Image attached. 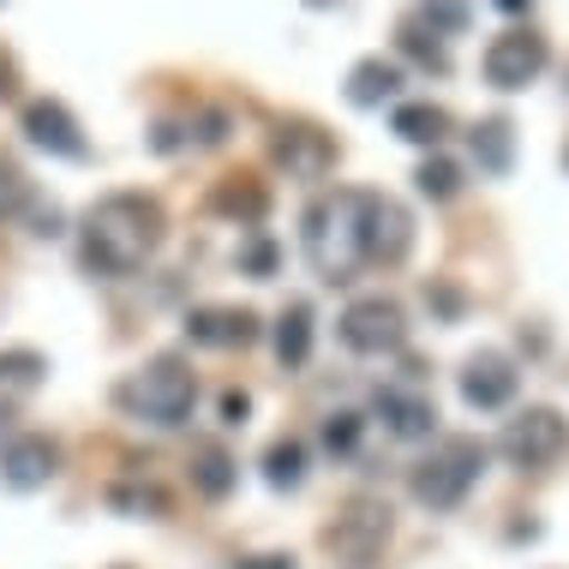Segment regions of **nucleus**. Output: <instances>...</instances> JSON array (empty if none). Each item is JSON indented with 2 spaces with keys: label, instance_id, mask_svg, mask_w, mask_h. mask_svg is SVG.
<instances>
[{
  "label": "nucleus",
  "instance_id": "nucleus-3",
  "mask_svg": "<svg viewBox=\"0 0 569 569\" xmlns=\"http://www.w3.org/2000/svg\"><path fill=\"white\" fill-rule=\"evenodd\" d=\"M114 402L132 413V420L157 426V432H174V426L192 420V402H198V372L180 353H157L150 366H138V372L114 390Z\"/></svg>",
  "mask_w": 569,
  "mask_h": 569
},
{
  "label": "nucleus",
  "instance_id": "nucleus-35",
  "mask_svg": "<svg viewBox=\"0 0 569 569\" xmlns=\"http://www.w3.org/2000/svg\"><path fill=\"white\" fill-rule=\"evenodd\" d=\"M563 168H569V144H563Z\"/></svg>",
  "mask_w": 569,
  "mask_h": 569
},
{
  "label": "nucleus",
  "instance_id": "nucleus-32",
  "mask_svg": "<svg viewBox=\"0 0 569 569\" xmlns=\"http://www.w3.org/2000/svg\"><path fill=\"white\" fill-rule=\"evenodd\" d=\"M246 413H252V396H246V390H228V396H222V426H246Z\"/></svg>",
  "mask_w": 569,
  "mask_h": 569
},
{
  "label": "nucleus",
  "instance_id": "nucleus-25",
  "mask_svg": "<svg viewBox=\"0 0 569 569\" xmlns=\"http://www.w3.org/2000/svg\"><path fill=\"white\" fill-rule=\"evenodd\" d=\"M408 19L420 24V30H432V37L443 42V37H461V30H468L473 7H468V0H420V7L408 12Z\"/></svg>",
  "mask_w": 569,
  "mask_h": 569
},
{
  "label": "nucleus",
  "instance_id": "nucleus-22",
  "mask_svg": "<svg viewBox=\"0 0 569 569\" xmlns=\"http://www.w3.org/2000/svg\"><path fill=\"white\" fill-rule=\"evenodd\" d=\"M396 54L413 60L420 72H438V79L450 72V49H443V42L432 37V30H420L413 19H402V30H396Z\"/></svg>",
  "mask_w": 569,
  "mask_h": 569
},
{
  "label": "nucleus",
  "instance_id": "nucleus-11",
  "mask_svg": "<svg viewBox=\"0 0 569 569\" xmlns=\"http://www.w3.org/2000/svg\"><path fill=\"white\" fill-rule=\"evenodd\" d=\"M60 473V443L49 432H19L0 450V486L7 491H42Z\"/></svg>",
  "mask_w": 569,
  "mask_h": 569
},
{
  "label": "nucleus",
  "instance_id": "nucleus-1",
  "mask_svg": "<svg viewBox=\"0 0 569 569\" xmlns=\"http://www.w3.org/2000/svg\"><path fill=\"white\" fill-rule=\"evenodd\" d=\"M168 234V217L150 192H109L84 210L79 222V258L90 276H138L157 258V246Z\"/></svg>",
  "mask_w": 569,
  "mask_h": 569
},
{
  "label": "nucleus",
  "instance_id": "nucleus-15",
  "mask_svg": "<svg viewBox=\"0 0 569 569\" xmlns=\"http://www.w3.org/2000/svg\"><path fill=\"white\" fill-rule=\"evenodd\" d=\"M413 252V217L396 198L372 192V210H366V264H402Z\"/></svg>",
  "mask_w": 569,
  "mask_h": 569
},
{
  "label": "nucleus",
  "instance_id": "nucleus-5",
  "mask_svg": "<svg viewBox=\"0 0 569 569\" xmlns=\"http://www.w3.org/2000/svg\"><path fill=\"white\" fill-rule=\"evenodd\" d=\"M336 336H342L348 353L383 360V353H402V342H408V312H402L390 295H360V300H348L342 318H336Z\"/></svg>",
  "mask_w": 569,
  "mask_h": 569
},
{
  "label": "nucleus",
  "instance_id": "nucleus-31",
  "mask_svg": "<svg viewBox=\"0 0 569 569\" xmlns=\"http://www.w3.org/2000/svg\"><path fill=\"white\" fill-rule=\"evenodd\" d=\"M426 306H432V312H443V318H461V306H468V300H461L456 288L432 282V288H426Z\"/></svg>",
  "mask_w": 569,
  "mask_h": 569
},
{
  "label": "nucleus",
  "instance_id": "nucleus-28",
  "mask_svg": "<svg viewBox=\"0 0 569 569\" xmlns=\"http://www.w3.org/2000/svg\"><path fill=\"white\" fill-rule=\"evenodd\" d=\"M24 204H30V180H24V168L12 162V157H0V222L19 217Z\"/></svg>",
  "mask_w": 569,
  "mask_h": 569
},
{
  "label": "nucleus",
  "instance_id": "nucleus-8",
  "mask_svg": "<svg viewBox=\"0 0 569 569\" xmlns=\"http://www.w3.org/2000/svg\"><path fill=\"white\" fill-rule=\"evenodd\" d=\"M325 546H330L342 563L366 569L383 546H390V503H372V498L348 503V516H336V528L325 533Z\"/></svg>",
  "mask_w": 569,
  "mask_h": 569
},
{
  "label": "nucleus",
  "instance_id": "nucleus-19",
  "mask_svg": "<svg viewBox=\"0 0 569 569\" xmlns=\"http://www.w3.org/2000/svg\"><path fill=\"white\" fill-rule=\"evenodd\" d=\"M390 132L402 138V144L438 150L443 138H450V114H443L438 102H396V114H390Z\"/></svg>",
  "mask_w": 569,
  "mask_h": 569
},
{
  "label": "nucleus",
  "instance_id": "nucleus-20",
  "mask_svg": "<svg viewBox=\"0 0 569 569\" xmlns=\"http://www.w3.org/2000/svg\"><path fill=\"white\" fill-rule=\"evenodd\" d=\"M210 210H217V217H234L240 228H258L270 210V192L258 187V180H222V187L210 192Z\"/></svg>",
  "mask_w": 569,
  "mask_h": 569
},
{
  "label": "nucleus",
  "instance_id": "nucleus-14",
  "mask_svg": "<svg viewBox=\"0 0 569 569\" xmlns=\"http://www.w3.org/2000/svg\"><path fill=\"white\" fill-rule=\"evenodd\" d=\"M264 325H258V312H246V306H198L187 312V342L192 348H252Z\"/></svg>",
  "mask_w": 569,
  "mask_h": 569
},
{
  "label": "nucleus",
  "instance_id": "nucleus-24",
  "mask_svg": "<svg viewBox=\"0 0 569 569\" xmlns=\"http://www.w3.org/2000/svg\"><path fill=\"white\" fill-rule=\"evenodd\" d=\"M264 480L276 491H300L306 480V443L300 438H276L270 450H264Z\"/></svg>",
  "mask_w": 569,
  "mask_h": 569
},
{
  "label": "nucleus",
  "instance_id": "nucleus-10",
  "mask_svg": "<svg viewBox=\"0 0 569 569\" xmlns=\"http://www.w3.org/2000/svg\"><path fill=\"white\" fill-rule=\"evenodd\" d=\"M276 162L288 168V180H325L336 168V138L325 127H312V120H288V127H276Z\"/></svg>",
  "mask_w": 569,
  "mask_h": 569
},
{
  "label": "nucleus",
  "instance_id": "nucleus-34",
  "mask_svg": "<svg viewBox=\"0 0 569 569\" xmlns=\"http://www.w3.org/2000/svg\"><path fill=\"white\" fill-rule=\"evenodd\" d=\"M498 12H510V19H521V12H533V0H491Z\"/></svg>",
  "mask_w": 569,
  "mask_h": 569
},
{
  "label": "nucleus",
  "instance_id": "nucleus-7",
  "mask_svg": "<svg viewBox=\"0 0 569 569\" xmlns=\"http://www.w3.org/2000/svg\"><path fill=\"white\" fill-rule=\"evenodd\" d=\"M546 60H551V42L540 30H503V37L486 42L480 72H486L491 90H528L546 72Z\"/></svg>",
  "mask_w": 569,
  "mask_h": 569
},
{
  "label": "nucleus",
  "instance_id": "nucleus-6",
  "mask_svg": "<svg viewBox=\"0 0 569 569\" xmlns=\"http://www.w3.org/2000/svg\"><path fill=\"white\" fill-rule=\"evenodd\" d=\"M569 450V420L558 408H521L516 420H503L498 432V456L521 473H540Z\"/></svg>",
  "mask_w": 569,
  "mask_h": 569
},
{
  "label": "nucleus",
  "instance_id": "nucleus-13",
  "mask_svg": "<svg viewBox=\"0 0 569 569\" xmlns=\"http://www.w3.org/2000/svg\"><path fill=\"white\" fill-rule=\"evenodd\" d=\"M372 413L383 420V432L402 438V443H426V438H438V408H432V396L402 390V383H383V390L372 396Z\"/></svg>",
  "mask_w": 569,
  "mask_h": 569
},
{
  "label": "nucleus",
  "instance_id": "nucleus-17",
  "mask_svg": "<svg viewBox=\"0 0 569 569\" xmlns=\"http://www.w3.org/2000/svg\"><path fill=\"white\" fill-rule=\"evenodd\" d=\"M468 150H473V162H480L486 180H503L516 168V127L503 114H486L480 127L468 132Z\"/></svg>",
  "mask_w": 569,
  "mask_h": 569
},
{
  "label": "nucleus",
  "instance_id": "nucleus-27",
  "mask_svg": "<svg viewBox=\"0 0 569 569\" xmlns=\"http://www.w3.org/2000/svg\"><path fill=\"white\" fill-rule=\"evenodd\" d=\"M360 432H366V420H360L353 408L325 413V426H318V438H325V450H330V456H353V450H360Z\"/></svg>",
  "mask_w": 569,
  "mask_h": 569
},
{
  "label": "nucleus",
  "instance_id": "nucleus-4",
  "mask_svg": "<svg viewBox=\"0 0 569 569\" xmlns=\"http://www.w3.org/2000/svg\"><path fill=\"white\" fill-rule=\"evenodd\" d=\"M486 461H491V450L480 438H438L432 456H420L408 468L413 503H420V510H456V503L480 486Z\"/></svg>",
  "mask_w": 569,
  "mask_h": 569
},
{
  "label": "nucleus",
  "instance_id": "nucleus-16",
  "mask_svg": "<svg viewBox=\"0 0 569 569\" xmlns=\"http://www.w3.org/2000/svg\"><path fill=\"white\" fill-rule=\"evenodd\" d=\"M402 67L396 60H383V54H366V60H353L348 67V90L342 97L353 102V109H383V102H396L402 97Z\"/></svg>",
  "mask_w": 569,
  "mask_h": 569
},
{
  "label": "nucleus",
  "instance_id": "nucleus-9",
  "mask_svg": "<svg viewBox=\"0 0 569 569\" xmlns=\"http://www.w3.org/2000/svg\"><path fill=\"white\" fill-rule=\"evenodd\" d=\"M461 402L468 408H480V413H498V408H510L516 402V390H521V372H516V360L510 353H498V348H480V353H468L461 360Z\"/></svg>",
  "mask_w": 569,
  "mask_h": 569
},
{
  "label": "nucleus",
  "instance_id": "nucleus-30",
  "mask_svg": "<svg viewBox=\"0 0 569 569\" xmlns=\"http://www.w3.org/2000/svg\"><path fill=\"white\" fill-rule=\"evenodd\" d=\"M276 264H282V252H276V240H264V234H258V240H246V246H240V270H246V276H258V282H270V276H276Z\"/></svg>",
  "mask_w": 569,
  "mask_h": 569
},
{
  "label": "nucleus",
  "instance_id": "nucleus-2",
  "mask_svg": "<svg viewBox=\"0 0 569 569\" xmlns=\"http://www.w3.org/2000/svg\"><path fill=\"white\" fill-rule=\"evenodd\" d=\"M366 210H372V192H360V187H342L306 210V228H300L306 264L325 276L330 288H348L366 270Z\"/></svg>",
  "mask_w": 569,
  "mask_h": 569
},
{
  "label": "nucleus",
  "instance_id": "nucleus-29",
  "mask_svg": "<svg viewBox=\"0 0 569 569\" xmlns=\"http://www.w3.org/2000/svg\"><path fill=\"white\" fill-rule=\"evenodd\" d=\"M109 503H114V510H127V516H162L168 510V498L157 486H114Z\"/></svg>",
  "mask_w": 569,
  "mask_h": 569
},
{
  "label": "nucleus",
  "instance_id": "nucleus-33",
  "mask_svg": "<svg viewBox=\"0 0 569 569\" xmlns=\"http://www.w3.org/2000/svg\"><path fill=\"white\" fill-rule=\"evenodd\" d=\"M234 569H295V558L288 551H264V558H240Z\"/></svg>",
  "mask_w": 569,
  "mask_h": 569
},
{
  "label": "nucleus",
  "instance_id": "nucleus-23",
  "mask_svg": "<svg viewBox=\"0 0 569 569\" xmlns=\"http://www.w3.org/2000/svg\"><path fill=\"white\" fill-rule=\"evenodd\" d=\"M413 192L432 198V204H450V198L461 192V162H450L443 150H432V157L413 168Z\"/></svg>",
  "mask_w": 569,
  "mask_h": 569
},
{
  "label": "nucleus",
  "instance_id": "nucleus-26",
  "mask_svg": "<svg viewBox=\"0 0 569 569\" xmlns=\"http://www.w3.org/2000/svg\"><path fill=\"white\" fill-rule=\"evenodd\" d=\"M49 378V360L37 348H0V390H37Z\"/></svg>",
  "mask_w": 569,
  "mask_h": 569
},
{
  "label": "nucleus",
  "instance_id": "nucleus-18",
  "mask_svg": "<svg viewBox=\"0 0 569 569\" xmlns=\"http://www.w3.org/2000/svg\"><path fill=\"white\" fill-rule=\"evenodd\" d=\"M270 342H276V360H282L288 372H300V366L312 360V306L288 300L282 318H276V330H270Z\"/></svg>",
  "mask_w": 569,
  "mask_h": 569
},
{
  "label": "nucleus",
  "instance_id": "nucleus-21",
  "mask_svg": "<svg viewBox=\"0 0 569 569\" xmlns=\"http://www.w3.org/2000/svg\"><path fill=\"white\" fill-rule=\"evenodd\" d=\"M234 480H240V468L222 443H192V486L204 491V498H228Z\"/></svg>",
  "mask_w": 569,
  "mask_h": 569
},
{
  "label": "nucleus",
  "instance_id": "nucleus-12",
  "mask_svg": "<svg viewBox=\"0 0 569 569\" xmlns=\"http://www.w3.org/2000/svg\"><path fill=\"white\" fill-rule=\"evenodd\" d=\"M24 138L37 150H49V157H67V162H84L90 157V144H84V127L72 120L67 102H54V97H37L24 109Z\"/></svg>",
  "mask_w": 569,
  "mask_h": 569
}]
</instances>
